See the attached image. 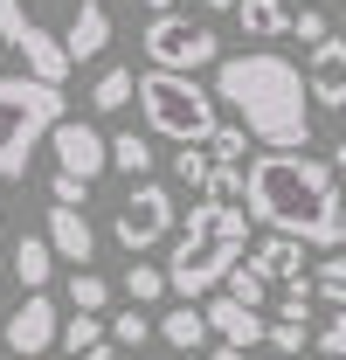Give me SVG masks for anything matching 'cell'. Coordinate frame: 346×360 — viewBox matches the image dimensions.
Returning a JSON list of instances; mask_svg holds the SVG:
<instances>
[{"label": "cell", "mask_w": 346, "mask_h": 360, "mask_svg": "<svg viewBox=\"0 0 346 360\" xmlns=\"http://www.w3.org/2000/svg\"><path fill=\"white\" fill-rule=\"evenodd\" d=\"M208 97L229 104V111H236V132L270 146V153H305V146H312V97H305V77H298V63H284L277 49L222 56Z\"/></svg>", "instance_id": "1"}, {"label": "cell", "mask_w": 346, "mask_h": 360, "mask_svg": "<svg viewBox=\"0 0 346 360\" xmlns=\"http://www.w3.org/2000/svg\"><path fill=\"white\" fill-rule=\"evenodd\" d=\"M243 215L263 222L270 236L298 243V250H326L333 236V215H340V187H333V167L312 160V153H257L243 167Z\"/></svg>", "instance_id": "2"}, {"label": "cell", "mask_w": 346, "mask_h": 360, "mask_svg": "<svg viewBox=\"0 0 346 360\" xmlns=\"http://www.w3.org/2000/svg\"><path fill=\"white\" fill-rule=\"evenodd\" d=\"M243 243H250V215L243 208H215V201H194L187 229L167 257V291H180V305H194L201 291H222V277L243 264Z\"/></svg>", "instance_id": "3"}, {"label": "cell", "mask_w": 346, "mask_h": 360, "mask_svg": "<svg viewBox=\"0 0 346 360\" xmlns=\"http://www.w3.org/2000/svg\"><path fill=\"white\" fill-rule=\"evenodd\" d=\"M70 118V97L35 77H0V180H21L35 146Z\"/></svg>", "instance_id": "4"}, {"label": "cell", "mask_w": 346, "mask_h": 360, "mask_svg": "<svg viewBox=\"0 0 346 360\" xmlns=\"http://www.w3.org/2000/svg\"><path fill=\"white\" fill-rule=\"evenodd\" d=\"M139 111H146V132L153 139H173V146H208L215 132L222 104L208 97V84H194V77H167V70H146L139 77Z\"/></svg>", "instance_id": "5"}, {"label": "cell", "mask_w": 346, "mask_h": 360, "mask_svg": "<svg viewBox=\"0 0 346 360\" xmlns=\"http://www.w3.org/2000/svg\"><path fill=\"white\" fill-rule=\"evenodd\" d=\"M139 49H146V70H167V77H194V70L222 63V35L208 21H187V14H153Z\"/></svg>", "instance_id": "6"}, {"label": "cell", "mask_w": 346, "mask_h": 360, "mask_svg": "<svg viewBox=\"0 0 346 360\" xmlns=\"http://www.w3.org/2000/svg\"><path fill=\"white\" fill-rule=\"evenodd\" d=\"M173 215H180V208H173L167 187H160V180H139V187L125 194V208L111 215V236L139 257V250H153V243H167V236H173Z\"/></svg>", "instance_id": "7"}, {"label": "cell", "mask_w": 346, "mask_h": 360, "mask_svg": "<svg viewBox=\"0 0 346 360\" xmlns=\"http://www.w3.org/2000/svg\"><path fill=\"white\" fill-rule=\"evenodd\" d=\"M49 146H56V174L77 180V187H90V180L111 167V153H104V132H97L90 118H63V125L49 132Z\"/></svg>", "instance_id": "8"}, {"label": "cell", "mask_w": 346, "mask_h": 360, "mask_svg": "<svg viewBox=\"0 0 346 360\" xmlns=\"http://www.w3.org/2000/svg\"><path fill=\"white\" fill-rule=\"evenodd\" d=\"M7 333V354H21V360H35L56 347V333H63V312H56V298L49 291H35V298H21V312L0 326Z\"/></svg>", "instance_id": "9"}, {"label": "cell", "mask_w": 346, "mask_h": 360, "mask_svg": "<svg viewBox=\"0 0 346 360\" xmlns=\"http://www.w3.org/2000/svg\"><path fill=\"white\" fill-rule=\"evenodd\" d=\"M305 97L326 104V111H346V42H326L312 49V70H305Z\"/></svg>", "instance_id": "10"}, {"label": "cell", "mask_w": 346, "mask_h": 360, "mask_svg": "<svg viewBox=\"0 0 346 360\" xmlns=\"http://www.w3.org/2000/svg\"><path fill=\"white\" fill-rule=\"evenodd\" d=\"M42 243H49V257H56V264H90V257H97V236H90L84 208H49Z\"/></svg>", "instance_id": "11"}, {"label": "cell", "mask_w": 346, "mask_h": 360, "mask_svg": "<svg viewBox=\"0 0 346 360\" xmlns=\"http://www.w3.org/2000/svg\"><path fill=\"white\" fill-rule=\"evenodd\" d=\"M208 333H215L222 347H236V354H250V347H263V312H243V305H229V298H208Z\"/></svg>", "instance_id": "12"}, {"label": "cell", "mask_w": 346, "mask_h": 360, "mask_svg": "<svg viewBox=\"0 0 346 360\" xmlns=\"http://www.w3.org/2000/svg\"><path fill=\"white\" fill-rule=\"evenodd\" d=\"M250 270H257L263 284H305V250L284 243V236H263L257 250H250Z\"/></svg>", "instance_id": "13"}, {"label": "cell", "mask_w": 346, "mask_h": 360, "mask_svg": "<svg viewBox=\"0 0 346 360\" xmlns=\"http://www.w3.org/2000/svg\"><path fill=\"white\" fill-rule=\"evenodd\" d=\"M236 21H243V35H257V42L291 35V7H284V0H236Z\"/></svg>", "instance_id": "14"}, {"label": "cell", "mask_w": 346, "mask_h": 360, "mask_svg": "<svg viewBox=\"0 0 346 360\" xmlns=\"http://www.w3.org/2000/svg\"><path fill=\"white\" fill-rule=\"evenodd\" d=\"M160 340H167V347H180V354L208 347V319H201V305H173V312L160 319Z\"/></svg>", "instance_id": "15"}, {"label": "cell", "mask_w": 346, "mask_h": 360, "mask_svg": "<svg viewBox=\"0 0 346 360\" xmlns=\"http://www.w3.org/2000/svg\"><path fill=\"white\" fill-rule=\"evenodd\" d=\"M7 264H14V277H21V284H28V298H35V291L49 284V270H56V257H49V243H42V236H21Z\"/></svg>", "instance_id": "16"}, {"label": "cell", "mask_w": 346, "mask_h": 360, "mask_svg": "<svg viewBox=\"0 0 346 360\" xmlns=\"http://www.w3.org/2000/svg\"><path fill=\"white\" fill-rule=\"evenodd\" d=\"M104 153H111V167H118V174H132V180L153 174V139H146V132H118V139H104Z\"/></svg>", "instance_id": "17"}, {"label": "cell", "mask_w": 346, "mask_h": 360, "mask_svg": "<svg viewBox=\"0 0 346 360\" xmlns=\"http://www.w3.org/2000/svg\"><path fill=\"white\" fill-rule=\"evenodd\" d=\"M132 90H139V77H132V63H111L97 84H90V111H125Z\"/></svg>", "instance_id": "18"}, {"label": "cell", "mask_w": 346, "mask_h": 360, "mask_svg": "<svg viewBox=\"0 0 346 360\" xmlns=\"http://www.w3.org/2000/svg\"><path fill=\"white\" fill-rule=\"evenodd\" d=\"M222 298H229V305H243V312H257L263 298H270V284H263V277H257L250 264H236L229 277H222Z\"/></svg>", "instance_id": "19"}, {"label": "cell", "mask_w": 346, "mask_h": 360, "mask_svg": "<svg viewBox=\"0 0 346 360\" xmlns=\"http://www.w3.org/2000/svg\"><path fill=\"white\" fill-rule=\"evenodd\" d=\"M104 305H111V277H97V270H77V277H70V312H104Z\"/></svg>", "instance_id": "20"}, {"label": "cell", "mask_w": 346, "mask_h": 360, "mask_svg": "<svg viewBox=\"0 0 346 360\" xmlns=\"http://www.w3.org/2000/svg\"><path fill=\"white\" fill-rule=\"evenodd\" d=\"M201 153H208V167H250V139L236 132V125H215Z\"/></svg>", "instance_id": "21"}, {"label": "cell", "mask_w": 346, "mask_h": 360, "mask_svg": "<svg viewBox=\"0 0 346 360\" xmlns=\"http://www.w3.org/2000/svg\"><path fill=\"white\" fill-rule=\"evenodd\" d=\"M63 347H70V360H84L90 347H104V319H90V312H70L63 319V333H56Z\"/></svg>", "instance_id": "22"}, {"label": "cell", "mask_w": 346, "mask_h": 360, "mask_svg": "<svg viewBox=\"0 0 346 360\" xmlns=\"http://www.w3.org/2000/svg\"><path fill=\"white\" fill-rule=\"evenodd\" d=\"M125 298H132V312H139V305H160V298H167L160 264H132V270H125Z\"/></svg>", "instance_id": "23"}, {"label": "cell", "mask_w": 346, "mask_h": 360, "mask_svg": "<svg viewBox=\"0 0 346 360\" xmlns=\"http://www.w3.org/2000/svg\"><path fill=\"white\" fill-rule=\"evenodd\" d=\"M208 174H215V167H208V153H201V146H180V153H173V180H180V187L208 194Z\"/></svg>", "instance_id": "24"}, {"label": "cell", "mask_w": 346, "mask_h": 360, "mask_svg": "<svg viewBox=\"0 0 346 360\" xmlns=\"http://www.w3.org/2000/svg\"><path fill=\"white\" fill-rule=\"evenodd\" d=\"M104 340H111V347H146V340H153V319L146 312H118L104 326Z\"/></svg>", "instance_id": "25"}, {"label": "cell", "mask_w": 346, "mask_h": 360, "mask_svg": "<svg viewBox=\"0 0 346 360\" xmlns=\"http://www.w3.org/2000/svg\"><path fill=\"white\" fill-rule=\"evenodd\" d=\"M312 291L333 305V312H346V257H333V264H319V277H312Z\"/></svg>", "instance_id": "26"}, {"label": "cell", "mask_w": 346, "mask_h": 360, "mask_svg": "<svg viewBox=\"0 0 346 360\" xmlns=\"http://www.w3.org/2000/svg\"><path fill=\"white\" fill-rule=\"evenodd\" d=\"M319 360H346V312H333L319 326Z\"/></svg>", "instance_id": "27"}, {"label": "cell", "mask_w": 346, "mask_h": 360, "mask_svg": "<svg viewBox=\"0 0 346 360\" xmlns=\"http://www.w3.org/2000/svg\"><path fill=\"white\" fill-rule=\"evenodd\" d=\"M291 28H298V42H326V35H333V28H326V14H319V7H305V14H291Z\"/></svg>", "instance_id": "28"}, {"label": "cell", "mask_w": 346, "mask_h": 360, "mask_svg": "<svg viewBox=\"0 0 346 360\" xmlns=\"http://www.w3.org/2000/svg\"><path fill=\"white\" fill-rule=\"evenodd\" d=\"M84 194L90 187H77V180H63V174L49 180V201H56V208H84Z\"/></svg>", "instance_id": "29"}, {"label": "cell", "mask_w": 346, "mask_h": 360, "mask_svg": "<svg viewBox=\"0 0 346 360\" xmlns=\"http://www.w3.org/2000/svg\"><path fill=\"white\" fill-rule=\"evenodd\" d=\"M326 250H346V201H340V215H333V236H326Z\"/></svg>", "instance_id": "30"}, {"label": "cell", "mask_w": 346, "mask_h": 360, "mask_svg": "<svg viewBox=\"0 0 346 360\" xmlns=\"http://www.w3.org/2000/svg\"><path fill=\"white\" fill-rule=\"evenodd\" d=\"M326 167H333V187H340V201H346V146L333 153V160H326Z\"/></svg>", "instance_id": "31"}, {"label": "cell", "mask_w": 346, "mask_h": 360, "mask_svg": "<svg viewBox=\"0 0 346 360\" xmlns=\"http://www.w3.org/2000/svg\"><path fill=\"white\" fill-rule=\"evenodd\" d=\"M84 360H118V347H111V340H104V347H90Z\"/></svg>", "instance_id": "32"}, {"label": "cell", "mask_w": 346, "mask_h": 360, "mask_svg": "<svg viewBox=\"0 0 346 360\" xmlns=\"http://www.w3.org/2000/svg\"><path fill=\"white\" fill-rule=\"evenodd\" d=\"M208 360H243V354H236V347H222V340H215V347H208Z\"/></svg>", "instance_id": "33"}, {"label": "cell", "mask_w": 346, "mask_h": 360, "mask_svg": "<svg viewBox=\"0 0 346 360\" xmlns=\"http://www.w3.org/2000/svg\"><path fill=\"white\" fill-rule=\"evenodd\" d=\"M201 7H208V14H236V0H201Z\"/></svg>", "instance_id": "34"}, {"label": "cell", "mask_w": 346, "mask_h": 360, "mask_svg": "<svg viewBox=\"0 0 346 360\" xmlns=\"http://www.w3.org/2000/svg\"><path fill=\"white\" fill-rule=\"evenodd\" d=\"M146 7H153V14H180V0H146Z\"/></svg>", "instance_id": "35"}, {"label": "cell", "mask_w": 346, "mask_h": 360, "mask_svg": "<svg viewBox=\"0 0 346 360\" xmlns=\"http://www.w3.org/2000/svg\"><path fill=\"white\" fill-rule=\"evenodd\" d=\"M257 360H277V354H257Z\"/></svg>", "instance_id": "36"}]
</instances>
